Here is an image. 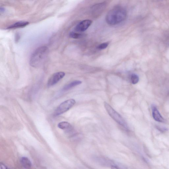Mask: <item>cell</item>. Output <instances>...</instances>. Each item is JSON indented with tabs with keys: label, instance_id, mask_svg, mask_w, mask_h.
I'll return each mask as SVG.
<instances>
[{
	"label": "cell",
	"instance_id": "6da1fadb",
	"mask_svg": "<svg viewBox=\"0 0 169 169\" xmlns=\"http://www.w3.org/2000/svg\"><path fill=\"white\" fill-rule=\"evenodd\" d=\"M127 14L126 11L124 8L119 6L116 7L107 14L106 21L110 25H117L126 19Z\"/></svg>",
	"mask_w": 169,
	"mask_h": 169
},
{
	"label": "cell",
	"instance_id": "7a4b0ae2",
	"mask_svg": "<svg viewBox=\"0 0 169 169\" xmlns=\"http://www.w3.org/2000/svg\"><path fill=\"white\" fill-rule=\"evenodd\" d=\"M49 53L48 47L41 46L37 48L31 56L29 61L31 66L38 67L42 66L46 60Z\"/></svg>",
	"mask_w": 169,
	"mask_h": 169
},
{
	"label": "cell",
	"instance_id": "3957f363",
	"mask_svg": "<svg viewBox=\"0 0 169 169\" xmlns=\"http://www.w3.org/2000/svg\"><path fill=\"white\" fill-rule=\"evenodd\" d=\"M104 106L106 111L113 119L124 128L128 129V126L126 121L118 113L106 102H104Z\"/></svg>",
	"mask_w": 169,
	"mask_h": 169
},
{
	"label": "cell",
	"instance_id": "277c9868",
	"mask_svg": "<svg viewBox=\"0 0 169 169\" xmlns=\"http://www.w3.org/2000/svg\"><path fill=\"white\" fill-rule=\"evenodd\" d=\"M76 101L75 99H70L62 102L56 109L54 115L57 116L69 110L75 105Z\"/></svg>",
	"mask_w": 169,
	"mask_h": 169
},
{
	"label": "cell",
	"instance_id": "5b68a950",
	"mask_svg": "<svg viewBox=\"0 0 169 169\" xmlns=\"http://www.w3.org/2000/svg\"><path fill=\"white\" fill-rule=\"evenodd\" d=\"M65 75L63 72H59L54 73L49 78L47 83L48 87H51L57 84L63 79Z\"/></svg>",
	"mask_w": 169,
	"mask_h": 169
},
{
	"label": "cell",
	"instance_id": "8992f818",
	"mask_svg": "<svg viewBox=\"0 0 169 169\" xmlns=\"http://www.w3.org/2000/svg\"><path fill=\"white\" fill-rule=\"evenodd\" d=\"M92 21L89 20H86L79 23L75 28V31L77 32H82L85 31L91 24Z\"/></svg>",
	"mask_w": 169,
	"mask_h": 169
},
{
	"label": "cell",
	"instance_id": "52a82bcc",
	"mask_svg": "<svg viewBox=\"0 0 169 169\" xmlns=\"http://www.w3.org/2000/svg\"><path fill=\"white\" fill-rule=\"evenodd\" d=\"M106 4L104 2L96 4L91 8V11L94 15H99L104 10L106 7Z\"/></svg>",
	"mask_w": 169,
	"mask_h": 169
},
{
	"label": "cell",
	"instance_id": "ba28073f",
	"mask_svg": "<svg viewBox=\"0 0 169 169\" xmlns=\"http://www.w3.org/2000/svg\"><path fill=\"white\" fill-rule=\"evenodd\" d=\"M152 115L154 119L159 122L164 123L165 120L155 106H152Z\"/></svg>",
	"mask_w": 169,
	"mask_h": 169
},
{
	"label": "cell",
	"instance_id": "9c48e42d",
	"mask_svg": "<svg viewBox=\"0 0 169 169\" xmlns=\"http://www.w3.org/2000/svg\"><path fill=\"white\" fill-rule=\"evenodd\" d=\"M29 23L26 21H19L15 23L7 28V29H13L18 28H23L27 26L29 24Z\"/></svg>",
	"mask_w": 169,
	"mask_h": 169
},
{
	"label": "cell",
	"instance_id": "30bf717a",
	"mask_svg": "<svg viewBox=\"0 0 169 169\" xmlns=\"http://www.w3.org/2000/svg\"><path fill=\"white\" fill-rule=\"evenodd\" d=\"M20 162L23 167L26 169H30L32 167L31 162L26 157H23L20 159Z\"/></svg>",
	"mask_w": 169,
	"mask_h": 169
},
{
	"label": "cell",
	"instance_id": "8fae6325",
	"mask_svg": "<svg viewBox=\"0 0 169 169\" xmlns=\"http://www.w3.org/2000/svg\"><path fill=\"white\" fill-rule=\"evenodd\" d=\"M82 83V81L80 80H75L71 82L70 83L64 86L63 88V90L64 91L69 90L81 84Z\"/></svg>",
	"mask_w": 169,
	"mask_h": 169
},
{
	"label": "cell",
	"instance_id": "7c38bea8",
	"mask_svg": "<svg viewBox=\"0 0 169 169\" xmlns=\"http://www.w3.org/2000/svg\"><path fill=\"white\" fill-rule=\"evenodd\" d=\"M58 126L59 128L63 129L70 130L72 128V126L70 124L66 121H63V122L59 123Z\"/></svg>",
	"mask_w": 169,
	"mask_h": 169
},
{
	"label": "cell",
	"instance_id": "4fadbf2b",
	"mask_svg": "<svg viewBox=\"0 0 169 169\" xmlns=\"http://www.w3.org/2000/svg\"><path fill=\"white\" fill-rule=\"evenodd\" d=\"M84 34L77 33L75 32H71L70 34V37L74 39H79L84 37Z\"/></svg>",
	"mask_w": 169,
	"mask_h": 169
},
{
	"label": "cell",
	"instance_id": "5bb4252c",
	"mask_svg": "<svg viewBox=\"0 0 169 169\" xmlns=\"http://www.w3.org/2000/svg\"><path fill=\"white\" fill-rule=\"evenodd\" d=\"M130 82L133 84H137L139 81L138 76L135 74H132L130 76Z\"/></svg>",
	"mask_w": 169,
	"mask_h": 169
},
{
	"label": "cell",
	"instance_id": "9a60e30c",
	"mask_svg": "<svg viewBox=\"0 0 169 169\" xmlns=\"http://www.w3.org/2000/svg\"><path fill=\"white\" fill-rule=\"evenodd\" d=\"M109 43L105 42L100 44L97 47V49L99 50H103L106 49L109 45Z\"/></svg>",
	"mask_w": 169,
	"mask_h": 169
},
{
	"label": "cell",
	"instance_id": "2e32d148",
	"mask_svg": "<svg viewBox=\"0 0 169 169\" xmlns=\"http://www.w3.org/2000/svg\"><path fill=\"white\" fill-rule=\"evenodd\" d=\"M156 129H158L159 131L162 132H167L168 130L167 128L166 127H161L158 126H156Z\"/></svg>",
	"mask_w": 169,
	"mask_h": 169
},
{
	"label": "cell",
	"instance_id": "e0dca14e",
	"mask_svg": "<svg viewBox=\"0 0 169 169\" xmlns=\"http://www.w3.org/2000/svg\"><path fill=\"white\" fill-rule=\"evenodd\" d=\"M0 169H11L9 168L8 166L5 164L4 162H1L0 164Z\"/></svg>",
	"mask_w": 169,
	"mask_h": 169
},
{
	"label": "cell",
	"instance_id": "ac0fdd59",
	"mask_svg": "<svg viewBox=\"0 0 169 169\" xmlns=\"http://www.w3.org/2000/svg\"><path fill=\"white\" fill-rule=\"evenodd\" d=\"M20 38V34L17 33L15 35V41L16 42H18L19 41Z\"/></svg>",
	"mask_w": 169,
	"mask_h": 169
},
{
	"label": "cell",
	"instance_id": "d6986e66",
	"mask_svg": "<svg viewBox=\"0 0 169 169\" xmlns=\"http://www.w3.org/2000/svg\"><path fill=\"white\" fill-rule=\"evenodd\" d=\"M5 10V8L4 7H1V9H0V11H1V13H4Z\"/></svg>",
	"mask_w": 169,
	"mask_h": 169
},
{
	"label": "cell",
	"instance_id": "ffe728a7",
	"mask_svg": "<svg viewBox=\"0 0 169 169\" xmlns=\"http://www.w3.org/2000/svg\"><path fill=\"white\" fill-rule=\"evenodd\" d=\"M111 168V169H119L117 166H112Z\"/></svg>",
	"mask_w": 169,
	"mask_h": 169
}]
</instances>
